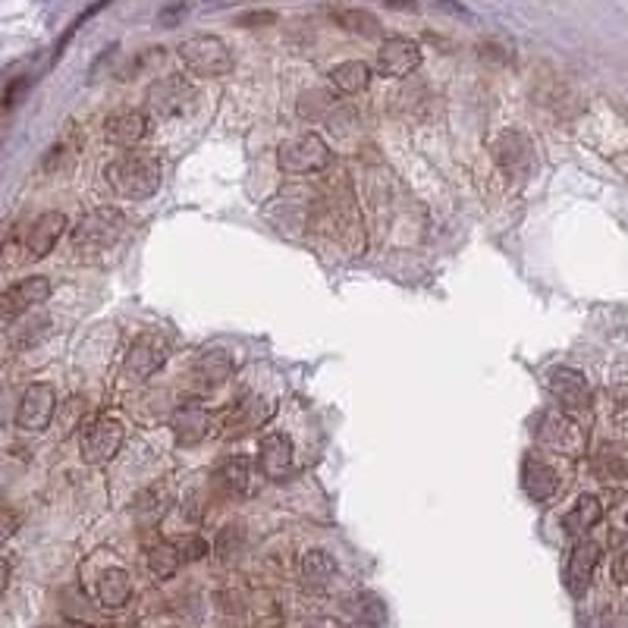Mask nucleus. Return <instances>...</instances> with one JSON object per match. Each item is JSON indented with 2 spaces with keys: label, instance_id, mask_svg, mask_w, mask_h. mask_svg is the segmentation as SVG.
<instances>
[{
  "label": "nucleus",
  "instance_id": "obj_1",
  "mask_svg": "<svg viewBox=\"0 0 628 628\" xmlns=\"http://www.w3.org/2000/svg\"><path fill=\"white\" fill-rule=\"evenodd\" d=\"M107 186L114 189L126 201H148L157 195L164 183V167L161 157L148 151H126L114 157L107 167Z\"/></svg>",
  "mask_w": 628,
  "mask_h": 628
},
{
  "label": "nucleus",
  "instance_id": "obj_2",
  "mask_svg": "<svg viewBox=\"0 0 628 628\" xmlns=\"http://www.w3.org/2000/svg\"><path fill=\"white\" fill-rule=\"evenodd\" d=\"M179 60L192 73V76H201V79H217V76H227L233 70V51L230 44L217 38V35H192L179 44Z\"/></svg>",
  "mask_w": 628,
  "mask_h": 628
},
{
  "label": "nucleus",
  "instance_id": "obj_3",
  "mask_svg": "<svg viewBox=\"0 0 628 628\" xmlns=\"http://www.w3.org/2000/svg\"><path fill=\"white\" fill-rule=\"evenodd\" d=\"M493 161H497V167L512 179V183H531V179L537 176V151H534V142L531 136H525V132L519 129H506L497 136V142H493Z\"/></svg>",
  "mask_w": 628,
  "mask_h": 628
},
{
  "label": "nucleus",
  "instance_id": "obj_4",
  "mask_svg": "<svg viewBox=\"0 0 628 628\" xmlns=\"http://www.w3.org/2000/svg\"><path fill=\"white\" fill-rule=\"evenodd\" d=\"M277 164L283 173H296V176L321 173L333 164V151L318 132H302V136L286 139L277 148Z\"/></svg>",
  "mask_w": 628,
  "mask_h": 628
},
{
  "label": "nucleus",
  "instance_id": "obj_5",
  "mask_svg": "<svg viewBox=\"0 0 628 628\" xmlns=\"http://www.w3.org/2000/svg\"><path fill=\"white\" fill-rule=\"evenodd\" d=\"M126 227L129 223L120 208H95L76 223L73 245H79V249H92V252L114 249V245L126 236Z\"/></svg>",
  "mask_w": 628,
  "mask_h": 628
},
{
  "label": "nucleus",
  "instance_id": "obj_6",
  "mask_svg": "<svg viewBox=\"0 0 628 628\" xmlns=\"http://www.w3.org/2000/svg\"><path fill=\"white\" fill-rule=\"evenodd\" d=\"M126 443V424L114 415H101L85 428L79 453L88 465H107Z\"/></svg>",
  "mask_w": 628,
  "mask_h": 628
},
{
  "label": "nucleus",
  "instance_id": "obj_7",
  "mask_svg": "<svg viewBox=\"0 0 628 628\" xmlns=\"http://www.w3.org/2000/svg\"><path fill=\"white\" fill-rule=\"evenodd\" d=\"M192 104H195L192 85L183 76H167V79L151 82L142 110L148 117H157V120H176V117H183Z\"/></svg>",
  "mask_w": 628,
  "mask_h": 628
},
{
  "label": "nucleus",
  "instance_id": "obj_8",
  "mask_svg": "<svg viewBox=\"0 0 628 628\" xmlns=\"http://www.w3.org/2000/svg\"><path fill=\"white\" fill-rule=\"evenodd\" d=\"M547 390L556 399V406L566 415L578 418L591 412V384L585 380V374L575 368H553L547 374Z\"/></svg>",
  "mask_w": 628,
  "mask_h": 628
},
{
  "label": "nucleus",
  "instance_id": "obj_9",
  "mask_svg": "<svg viewBox=\"0 0 628 628\" xmlns=\"http://www.w3.org/2000/svg\"><path fill=\"white\" fill-rule=\"evenodd\" d=\"M57 409V390L51 384H29L16 402V428L19 431H44Z\"/></svg>",
  "mask_w": 628,
  "mask_h": 628
},
{
  "label": "nucleus",
  "instance_id": "obj_10",
  "mask_svg": "<svg viewBox=\"0 0 628 628\" xmlns=\"http://www.w3.org/2000/svg\"><path fill=\"white\" fill-rule=\"evenodd\" d=\"M170 358V340L164 333H142L132 340L129 352H126V374L136 377V380H145L151 374H157Z\"/></svg>",
  "mask_w": 628,
  "mask_h": 628
},
{
  "label": "nucleus",
  "instance_id": "obj_11",
  "mask_svg": "<svg viewBox=\"0 0 628 628\" xmlns=\"http://www.w3.org/2000/svg\"><path fill=\"white\" fill-rule=\"evenodd\" d=\"M421 66V48H418V41L412 38H387L384 44L377 48V60H374V70L380 76H387V79H406L412 76L415 70Z\"/></svg>",
  "mask_w": 628,
  "mask_h": 628
},
{
  "label": "nucleus",
  "instance_id": "obj_12",
  "mask_svg": "<svg viewBox=\"0 0 628 628\" xmlns=\"http://www.w3.org/2000/svg\"><path fill=\"white\" fill-rule=\"evenodd\" d=\"M537 440H541L547 450L563 453V456H578L585 450V437H581V431L575 428L572 415H566L563 409L537 421Z\"/></svg>",
  "mask_w": 628,
  "mask_h": 628
},
{
  "label": "nucleus",
  "instance_id": "obj_13",
  "mask_svg": "<svg viewBox=\"0 0 628 628\" xmlns=\"http://www.w3.org/2000/svg\"><path fill=\"white\" fill-rule=\"evenodd\" d=\"M603 556V547L600 541H594V537H578L575 547L569 550V559H566V588L581 597L588 591L591 578H594V569L600 563Z\"/></svg>",
  "mask_w": 628,
  "mask_h": 628
},
{
  "label": "nucleus",
  "instance_id": "obj_14",
  "mask_svg": "<svg viewBox=\"0 0 628 628\" xmlns=\"http://www.w3.org/2000/svg\"><path fill=\"white\" fill-rule=\"evenodd\" d=\"M151 129V117L145 110H136V107H123V110H114V114L107 117L104 123V136L110 145L117 148H132L139 145Z\"/></svg>",
  "mask_w": 628,
  "mask_h": 628
},
{
  "label": "nucleus",
  "instance_id": "obj_15",
  "mask_svg": "<svg viewBox=\"0 0 628 628\" xmlns=\"http://www.w3.org/2000/svg\"><path fill=\"white\" fill-rule=\"evenodd\" d=\"M51 296V280L41 277V274H32L26 280L13 283L7 293H4V318L7 321H16L19 314H26L29 308L48 302Z\"/></svg>",
  "mask_w": 628,
  "mask_h": 628
},
{
  "label": "nucleus",
  "instance_id": "obj_16",
  "mask_svg": "<svg viewBox=\"0 0 628 628\" xmlns=\"http://www.w3.org/2000/svg\"><path fill=\"white\" fill-rule=\"evenodd\" d=\"M63 233H66V214L48 211V214L35 217V223L29 227L26 239H22V245H26V255H29L32 261L44 258V255H51V252H54V245L60 242Z\"/></svg>",
  "mask_w": 628,
  "mask_h": 628
},
{
  "label": "nucleus",
  "instance_id": "obj_17",
  "mask_svg": "<svg viewBox=\"0 0 628 628\" xmlns=\"http://www.w3.org/2000/svg\"><path fill=\"white\" fill-rule=\"evenodd\" d=\"M522 487L525 493L534 500V503H547L556 497V490H559V475H556V468L541 459L537 453L525 456L522 459Z\"/></svg>",
  "mask_w": 628,
  "mask_h": 628
},
{
  "label": "nucleus",
  "instance_id": "obj_18",
  "mask_svg": "<svg viewBox=\"0 0 628 628\" xmlns=\"http://www.w3.org/2000/svg\"><path fill=\"white\" fill-rule=\"evenodd\" d=\"M230 374H233V358L223 352V349H211L205 355H198L195 362H192V368H189V377H192V387L195 390L220 387Z\"/></svg>",
  "mask_w": 628,
  "mask_h": 628
},
{
  "label": "nucleus",
  "instance_id": "obj_19",
  "mask_svg": "<svg viewBox=\"0 0 628 628\" xmlns=\"http://www.w3.org/2000/svg\"><path fill=\"white\" fill-rule=\"evenodd\" d=\"M258 468L267 478H286L293 468V440L286 434H267L258 446Z\"/></svg>",
  "mask_w": 628,
  "mask_h": 628
},
{
  "label": "nucleus",
  "instance_id": "obj_20",
  "mask_svg": "<svg viewBox=\"0 0 628 628\" xmlns=\"http://www.w3.org/2000/svg\"><path fill=\"white\" fill-rule=\"evenodd\" d=\"M255 468H258V462L252 465L249 456H227V459L217 462L214 478L227 493H239V497H242V493H249V487H252Z\"/></svg>",
  "mask_w": 628,
  "mask_h": 628
},
{
  "label": "nucleus",
  "instance_id": "obj_21",
  "mask_svg": "<svg viewBox=\"0 0 628 628\" xmlns=\"http://www.w3.org/2000/svg\"><path fill=\"white\" fill-rule=\"evenodd\" d=\"M600 519H603V503L594 497V493H585V497H578L575 506L566 512L563 528H566L569 537H575V541H578V537H588L597 528Z\"/></svg>",
  "mask_w": 628,
  "mask_h": 628
},
{
  "label": "nucleus",
  "instance_id": "obj_22",
  "mask_svg": "<svg viewBox=\"0 0 628 628\" xmlns=\"http://www.w3.org/2000/svg\"><path fill=\"white\" fill-rule=\"evenodd\" d=\"M211 431V412L208 409H198V406H186L179 409L176 418H173V434H176V443L179 446H195L208 437Z\"/></svg>",
  "mask_w": 628,
  "mask_h": 628
},
{
  "label": "nucleus",
  "instance_id": "obj_23",
  "mask_svg": "<svg viewBox=\"0 0 628 628\" xmlns=\"http://www.w3.org/2000/svg\"><path fill=\"white\" fill-rule=\"evenodd\" d=\"M371 73L374 70L365 60H346V63H336L330 70V82L340 95H362L371 85Z\"/></svg>",
  "mask_w": 628,
  "mask_h": 628
},
{
  "label": "nucleus",
  "instance_id": "obj_24",
  "mask_svg": "<svg viewBox=\"0 0 628 628\" xmlns=\"http://www.w3.org/2000/svg\"><path fill=\"white\" fill-rule=\"evenodd\" d=\"M274 406L271 402H261V399H242L236 402V406L227 412V418H223V424H227L230 431H255L261 428V424L271 418Z\"/></svg>",
  "mask_w": 628,
  "mask_h": 628
},
{
  "label": "nucleus",
  "instance_id": "obj_25",
  "mask_svg": "<svg viewBox=\"0 0 628 628\" xmlns=\"http://www.w3.org/2000/svg\"><path fill=\"white\" fill-rule=\"evenodd\" d=\"M343 610L349 613L352 622L358 625H368V628H377V625H384L387 622V607H384V600H380L377 594L371 591H362V594H355L343 603Z\"/></svg>",
  "mask_w": 628,
  "mask_h": 628
},
{
  "label": "nucleus",
  "instance_id": "obj_26",
  "mask_svg": "<svg viewBox=\"0 0 628 628\" xmlns=\"http://www.w3.org/2000/svg\"><path fill=\"white\" fill-rule=\"evenodd\" d=\"M333 19L340 22V26L355 35V38H362V41H380L384 38V26H380V19L368 10H336Z\"/></svg>",
  "mask_w": 628,
  "mask_h": 628
},
{
  "label": "nucleus",
  "instance_id": "obj_27",
  "mask_svg": "<svg viewBox=\"0 0 628 628\" xmlns=\"http://www.w3.org/2000/svg\"><path fill=\"white\" fill-rule=\"evenodd\" d=\"M132 594V581L123 569H107L98 578V600L104 607H123Z\"/></svg>",
  "mask_w": 628,
  "mask_h": 628
},
{
  "label": "nucleus",
  "instance_id": "obj_28",
  "mask_svg": "<svg viewBox=\"0 0 628 628\" xmlns=\"http://www.w3.org/2000/svg\"><path fill=\"white\" fill-rule=\"evenodd\" d=\"M302 575L308 581H318V585H321V581H330L336 575V559L327 550H311L302 559Z\"/></svg>",
  "mask_w": 628,
  "mask_h": 628
},
{
  "label": "nucleus",
  "instance_id": "obj_29",
  "mask_svg": "<svg viewBox=\"0 0 628 628\" xmlns=\"http://www.w3.org/2000/svg\"><path fill=\"white\" fill-rule=\"evenodd\" d=\"M79 157V142H73V139H60L48 154H44V161H41V167H44V173H57V170H66L73 161Z\"/></svg>",
  "mask_w": 628,
  "mask_h": 628
},
{
  "label": "nucleus",
  "instance_id": "obj_30",
  "mask_svg": "<svg viewBox=\"0 0 628 628\" xmlns=\"http://www.w3.org/2000/svg\"><path fill=\"white\" fill-rule=\"evenodd\" d=\"M173 547L179 553V559L186 563H198V559H205L211 553V544L205 541L201 534H183V537H173Z\"/></svg>",
  "mask_w": 628,
  "mask_h": 628
},
{
  "label": "nucleus",
  "instance_id": "obj_31",
  "mask_svg": "<svg viewBox=\"0 0 628 628\" xmlns=\"http://www.w3.org/2000/svg\"><path fill=\"white\" fill-rule=\"evenodd\" d=\"M600 465H603V471H610V475L628 478V446H619V443L603 446V450H600Z\"/></svg>",
  "mask_w": 628,
  "mask_h": 628
},
{
  "label": "nucleus",
  "instance_id": "obj_32",
  "mask_svg": "<svg viewBox=\"0 0 628 628\" xmlns=\"http://www.w3.org/2000/svg\"><path fill=\"white\" fill-rule=\"evenodd\" d=\"M613 578L619 581V585H628V537L616 544V553H613Z\"/></svg>",
  "mask_w": 628,
  "mask_h": 628
},
{
  "label": "nucleus",
  "instance_id": "obj_33",
  "mask_svg": "<svg viewBox=\"0 0 628 628\" xmlns=\"http://www.w3.org/2000/svg\"><path fill=\"white\" fill-rule=\"evenodd\" d=\"M384 4L393 10H415V0H384Z\"/></svg>",
  "mask_w": 628,
  "mask_h": 628
},
{
  "label": "nucleus",
  "instance_id": "obj_34",
  "mask_svg": "<svg viewBox=\"0 0 628 628\" xmlns=\"http://www.w3.org/2000/svg\"><path fill=\"white\" fill-rule=\"evenodd\" d=\"M302 628H340V625L330 622V619H311V622H305Z\"/></svg>",
  "mask_w": 628,
  "mask_h": 628
}]
</instances>
